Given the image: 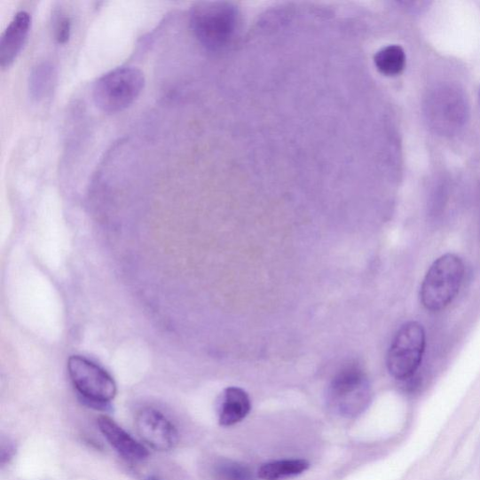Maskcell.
I'll return each mask as SVG.
<instances>
[{"mask_svg": "<svg viewBox=\"0 0 480 480\" xmlns=\"http://www.w3.org/2000/svg\"><path fill=\"white\" fill-rule=\"evenodd\" d=\"M98 426L113 448L125 460L139 462L148 457V452L143 445L131 437L125 430L106 416L98 419Z\"/></svg>", "mask_w": 480, "mask_h": 480, "instance_id": "cell-10", "label": "cell"}, {"mask_svg": "<svg viewBox=\"0 0 480 480\" xmlns=\"http://www.w3.org/2000/svg\"><path fill=\"white\" fill-rule=\"evenodd\" d=\"M144 480H163V479L156 475H148Z\"/></svg>", "mask_w": 480, "mask_h": 480, "instance_id": "cell-18", "label": "cell"}, {"mask_svg": "<svg viewBox=\"0 0 480 480\" xmlns=\"http://www.w3.org/2000/svg\"><path fill=\"white\" fill-rule=\"evenodd\" d=\"M310 465L305 460H284L266 463L259 469L263 480H286L308 470Z\"/></svg>", "mask_w": 480, "mask_h": 480, "instance_id": "cell-12", "label": "cell"}, {"mask_svg": "<svg viewBox=\"0 0 480 480\" xmlns=\"http://www.w3.org/2000/svg\"><path fill=\"white\" fill-rule=\"evenodd\" d=\"M426 347L423 326L408 322L396 334L387 356L390 374L396 379L407 380L416 374L422 362Z\"/></svg>", "mask_w": 480, "mask_h": 480, "instance_id": "cell-7", "label": "cell"}, {"mask_svg": "<svg viewBox=\"0 0 480 480\" xmlns=\"http://www.w3.org/2000/svg\"><path fill=\"white\" fill-rule=\"evenodd\" d=\"M15 446L10 439L3 438L2 451H0V459H2V466L5 467L6 463L13 458L15 454Z\"/></svg>", "mask_w": 480, "mask_h": 480, "instance_id": "cell-17", "label": "cell"}, {"mask_svg": "<svg viewBox=\"0 0 480 480\" xmlns=\"http://www.w3.org/2000/svg\"><path fill=\"white\" fill-rule=\"evenodd\" d=\"M54 38L59 44L67 43L71 37L72 22L67 14L59 12L54 18Z\"/></svg>", "mask_w": 480, "mask_h": 480, "instance_id": "cell-16", "label": "cell"}, {"mask_svg": "<svg viewBox=\"0 0 480 480\" xmlns=\"http://www.w3.org/2000/svg\"><path fill=\"white\" fill-rule=\"evenodd\" d=\"M68 373L83 404L98 411H112L111 401L117 395V385L105 369L85 357L72 356Z\"/></svg>", "mask_w": 480, "mask_h": 480, "instance_id": "cell-4", "label": "cell"}, {"mask_svg": "<svg viewBox=\"0 0 480 480\" xmlns=\"http://www.w3.org/2000/svg\"><path fill=\"white\" fill-rule=\"evenodd\" d=\"M238 12L224 3H202L194 6L191 24L194 35L205 47L218 51L227 46L238 28Z\"/></svg>", "mask_w": 480, "mask_h": 480, "instance_id": "cell-3", "label": "cell"}, {"mask_svg": "<svg viewBox=\"0 0 480 480\" xmlns=\"http://www.w3.org/2000/svg\"><path fill=\"white\" fill-rule=\"evenodd\" d=\"M424 114L428 124L438 135L452 137L468 121L469 106L465 93L450 84L430 90L425 98Z\"/></svg>", "mask_w": 480, "mask_h": 480, "instance_id": "cell-2", "label": "cell"}, {"mask_svg": "<svg viewBox=\"0 0 480 480\" xmlns=\"http://www.w3.org/2000/svg\"><path fill=\"white\" fill-rule=\"evenodd\" d=\"M214 480H255L250 468L232 460H221L212 471Z\"/></svg>", "mask_w": 480, "mask_h": 480, "instance_id": "cell-15", "label": "cell"}, {"mask_svg": "<svg viewBox=\"0 0 480 480\" xmlns=\"http://www.w3.org/2000/svg\"><path fill=\"white\" fill-rule=\"evenodd\" d=\"M368 378L360 367L351 364L342 368L328 389L331 408L345 418H356L366 410L371 402Z\"/></svg>", "mask_w": 480, "mask_h": 480, "instance_id": "cell-6", "label": "cell"}, {"mask_svg": "<svg viewBox=\"0 0 480 480\" xmlns=\"http://www.w3.org/2000/svg\"><path fill=\"white\" fill-rule=\"evenodd\" d=\"M249 395L240 388L231 387L224 390L219 408V422L232 426L244 420L251 411Z\"/></svg>", "mask_w": 480, "mask_h": 480, "instance_id": "cell-11", "label": "cell"}, {"mask_svg": "<svg viewBox=\"0 0 480 480\" xmlns=\"http://www.w3.org/2000/svg\"><path fill=\"white\" fill-rule=\"evenodd\" d=\"M465 277V264L460 256L445 254L437 258L427 271L420 291L422 305L438 311L455 299Z\"/></svg>", "mask_w": 480, "mask_h": 480, "instance_id": "cell-1", "label": "cell"}, {"mask_svg": "<svg viewBox=\"0 0 480 480\" xmlns=\"http://www.w3.org/2000/svg\"><path fill=\"white\" fill-rule=\"evenodd\" d=\"M31 27V16L22 11L14 15V18L6 28L2 40H0V65L4 69L18 59L28 40Z\"/></svg>", "mask_w": 480, "mask_h": 480, "instance_id": "cell-9", "label": "cell"}, {"mask_svg": "<svg viewBox=\"0 0 480 480\" xmlns=\"http://www.w3.org/2000/svg\"><path fill=\"white\" fill-rule=\"evenodd\" d=\"M144 74L135 67L114 69L98 78L93 87V100L105 113L122 112L132 104L145 88Z\"/></svg>", "mask_w": 480, "mask_h": 480, "instance_id": "cell-5", "label": "cell"}, {"mask_svg": "<svg viewBox=\"0 0 480 480\" xmlns=\"http://www.w3.org/2000/svg\"><path fill=\"white\" fill-rule=\"evenodd\" d=\"M377 70L386 76H397L405 69L406 55L400 45H388L374 56Z\"/></svg>", "mask_w": 480, "mask_h": 480, "instance_id": "cell-13", "label": "cell"}, {"mask_svg": "<svg viewBox=\"0 0 480 480\" xmlns=\"http://www.w3.org/2000/svg\"><path fill=\"white\" fill-rule=\"evenodd\" d=\"M479 101H480V93H479Z\"/></svg>", "mask_w": 480, "mask_h": 480, "instance_id": "cell-19", "label": "cell"}, {"mask_svg": "<svg viewBox=\"0 0 480 480\" xmlns=\"http://www.w3.org/2000/svg\"><path fill=\"white\" fill-rule=\"evenodd\" d=\"M54 71L51 66L46 64L39 65L33 71L29 83L31 96L36 100H41L53 85Z\"/></svg>", "mask_w": 480, "mask_h": 480, "instance_id": "cell-14", "label": "cell"}, {"mask_svg": "<svg viewBox=\"0 0 480 480\" xmlns=\"http://www.w3.org/2000/svg\"><path fill=\"white\" fill-rule=\"evenodd\" d=\"M136 425L140 437L158 452H169L176 448L178 432L173 422L154 408L141 409Z\"/></svg>", "mask_w": 480, "mask_h": 480, "instance_id": "cell-8", "label": "cell"}]
</instances>
